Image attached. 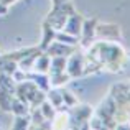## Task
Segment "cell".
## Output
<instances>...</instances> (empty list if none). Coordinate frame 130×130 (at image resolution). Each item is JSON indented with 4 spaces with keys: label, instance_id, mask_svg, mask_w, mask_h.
Masks as SVG:
<instances>
[{
    "label": "cell",
    "instance_id": "cell-1",
    "mask_svg": "<svg viewBox=\"0 0 130 130\" xmlns=\"http://www.w3.org/2000/svg\"><path fill=\"white\" fill-rule=\"evenodd\" d=\"M92 50L97 51V58L102 64H105L112 73H117L119 66L122 64V59H124V51L120 46L114 43H99L97 46L94 44Z\"/></svg>",
    "mask_w": 130,
    "mask_h": 130
},
{
    "label": "cell",
    "instance_id": "cell-2",
    "mask_svg": "<svg viewBox=\"0 0 130 130\" xmlns=\"http://www.w3.org/2000/svg\"><path fill=\"white\" fill-rule=\"evenodd\" d=\"M64 71L68 73L69 77H79L84 73V56L81 53H71L66 58V68Z\"/></svg>",
    "mask_w": 130,
    "mask_h": 130
},
{
    "label": "cell",
    "instance_id": "cell-3",
    "mask_svg": "<svg viewBox=\"0 0 130 130\" xmlns=\"http://www.w3.org/2000/svg\"><path fill=\"white\" fill-rule=\"evenodd\" d=\"M83 17L79 15V13H76V12H73L69 17L66 18V22H64V26L61 30L63 31H66V33H69V35H74V36H77L79 38V35H81V28H83Z\"/></svg>",
    "mask_w": 130,
    "mask_h": 130
},
{
    "label": "cell",
    "instance_id": "cell-4",
    "mask_svg": "<svg viewBox=\"0 0 130 130\" xmlns=\"http://www.w3.org/2000/svg\"><path fill=\"white\" fill-rule=\"evenodd\" d=\"M95 25L97 20L95 18H89V20H83V28H81V43H84V46H89L91 41L95 38Z\"/></svg>",
    "mask_w": 130,
    "mask_h": 130
},
{
    "label": "cell",
    "instance_id": "cell-5",
    "mask_svg": "<svg viewBox=\"0 0 130 130\" xmlns=\"http://www.w3.org/2000/svg\"><path fill=\"white\" fill-rule=\"evenodd\" d=\"M95 33L99 36H104L109 40H119L120 38V28L117 25H107V23H97L95 25Z\"/></svg>",
    "mask_w": 130,
    "mask_h": 130
},
{
    "label": "cell",
    "instance_id": "cell-6",
    "mask_svg": "<svg viewBox=\"0 0 130 130\" xmlns=\"http://www.w3.org/2000/svg\"><path fill=\"white\" fill-rule=\"evenodd\" d=\"M74 51V46L71 44H64V43H59V41H53L50 46L46 48L44 53H48L50 56H64L68 58L71 53Z\"/></svg>",
    "mask_w": 130,
    "mask_h": 130
},
{
    "label": "cell",
    "instance_id": "cell-7",
    "mask_svg": "<svg viewBox=\"0 0 130 130\" xmlns=\"http://www.w3.org/2000/svg\"><path fill=\"white\" fill-rule=\"evenodd\" d=\"M26 79L33 81L35 83V86L38 89H41V91L46 92L48 89H50L51 83H50V76H48L46 73H26Z\"/></svg>",
    "mask_w": 130,
    "mask_h": 130
},
{
    "label": "cell",
    "instance_id": "cell-8",
    "mask_svg": "<svg viewBox=\"0 0 130 130\" xmlns=\"http://www.w3.org/2000/svg\"><path fill=\"white\" fill-rule=\"evenodd\" d=\"M50 61H51V56L48 53H44V51H41V53L36 56L31 69L35 71V73H48V69H50Z\"/></svg>",
    "mask_w": 130,
    "mask_h": 130
},
{
    "label": "cell",
    "instance_id": "cell-9",
    "mask_svg": "<svg viewBox=\"0 0 130 130\" xmlns=\"http://www.w3.org/2000/svg\"><path fill=\"white\" fill-rule=\"evenodd\" d=\"M54 35H56V30L44 22L43 23V40H41V44L38 46V50L40 51H46V48L54 41Z\"/></svg>",
    "mask_w": 130,
    "mask_h": 130
},
{
    "label": "cell",
    "instance_id": "cell-10",
    "mask_svg": "<svg viewBox=\"0 0 130 130\" xmlns=\"http://www.w3.org/2000/svg\"><path fill=\"white\" fill-rule=\"evenodd\" d=\"M10 112H13L15 115H28L30 114V104L22 99L12 97V105H10Z\"/></svg>",
    "mask_w": 130,
    "mask_h": 130
},
{
    "label": "cell",
    "instance_id": "cell-11",
    "mask_svg": "<svg viewBox=\"0 0 130 130\" xmlns=\"http://www.w3.org/2000/svg\"><path fill=\"white\" fill-rule=\"evenodd\" d=\"M64 68H66V58H64V56H51L50 69H48L51 74L66 73V71H64Z\"/></svg>",
    "mask_w": 130,
    "mask_h": 130
},
{
    "label": "cell",
    "instance_id": "cell-12",
    "mask_svg": "<svg viewBox=\"0 0 130 130\" xmlns=\"http://www.w3.org/2000/svg\"><path fill=\"white\" fill-rule=\"evenodd\" d=\"M46 97H48V102H50L54 109H59L61 105H63V95H61L59 89H48Z\"/></svg>",
    "mask_w": 130,
    "mask_h": 130
},
{
    "label": "cell",
    "instance_id": "cell-13",
    "mask_svg": "<svg viewBox=\"0 0 130 130\" xmlns=\"http://www.w3.org/2000/svg\"><path fill=\"white\" fill-rule=\"evenodd\" d=\"M54 41H59V43L74 46V44L79 43V38L74 36V35H69V33H66V31H63V30H59V31H56V35H54Z\"/></svg>",
    "mask_w": 130,
    "mask_h": 130
},
{
    "label": "cell",
    "instance_id": "cell-14",
    "mask_svg": "<svg viewBox=\"0 0 130 130\" xmlns=\"http://www.w3.org/2000/svg\"><path fill=\"white\" fill-rule=\"evenodd\" d=\"M38 109H40V112L43 114V117L46 119V120H53V119L56 117V109H54L53 105L46 101V99H44L41 104L38 105Z\"/></svg>",
    "mask_w": 130,
    "mask_h": 130
},
{
    "label": "cell",
    "instance_id": "cell-15",
    "mask_svg": "<svg viewBox=\"0 0 130 130\" xmlns=\"http://www.w3.org/2000/svg\"><path fill=\"white\" fill-rule=\"evenodd\" d=\"M31 127V119L30 115H15V120H13V128L18 130H25Z\"/></svg>",
    "mask_w": 130,
    "mask_h": 130
},
{
    "label": "cell",
    "instance_id": "cell-16",
    "mask_svg": "<svg viewBox=\"0 0 130 130\" xmlns=\"http://www.w3.org/2000/svg\"><path fill=\"white\" fill-rule=\"evenodd\" d=\"M12 94H8L7 91H3L0 87V109L3 112H10V105H12Z\"/></svg>",
    "mask_w": 130,
    "mask_h": 130
},
{
    "label": "cell",
    "instance_id": "cell-17",
    "mask_svg": "<svg viewBox=\"0 0 130 130\" xmlns=\"http://www.w3.org/2000/svg\"><path fill=\"white\" fill-rule=\"evenodd\" d=\"M68 81H69V76H68V73L51 74V77H50V83L53 84V86H63V84H66Z\"/></svg>",
    "mask_w": 130,
    "mask_h": 130
},
{
    "label": "cell",
    "instance_id": "cell-18",
    "mask_svg": "<svg viewBox=\"0 0 130 130\" xmlns=\"http://www.w3.org/2000/svg\"><path fill=\"white\" fill-rule=\"evenodd\" d=\"M61 95H63V104H66L68 107H73V105L77 104V101H76V97H74L73 92L63 89V91H61Z\"/></svg>",
    "mask_w": 130,
    "mask_h": 130
},
{
    "label": "cell",
    "instance_id": "cell-19",
    "mask_svg": "<svg viewBox=\"0 0 130 130\" xmlns=\"http://www.w3.org/2000/svg\"><path fill=\"white\" fill-rule=\"evenodd\" d=\"M15 0H0V3H3V5H10V3H13Z\"/></svg>",
    "mask_w": 130,
    "mask_h": 130
},
{
    "label": "cell",
    "instance_id": "cell-20",
    "mask_svg": "<svg viewBox=\"0 0 130 130\" xmlns=\"http://www.w3.org/2000/svg\"><path fill=\"white\" fill-rule=\"evenodd\" d=\"M61 2H64V0H53V5H58V3H61Z\"/></svg>",
    "mask_w": 130,
    "mask_h": 130
}]
</instances>
